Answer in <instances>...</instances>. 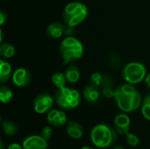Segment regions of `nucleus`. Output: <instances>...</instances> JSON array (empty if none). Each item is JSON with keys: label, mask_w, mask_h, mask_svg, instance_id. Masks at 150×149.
<instances>
[{"label": "nucleus", "mask_w": 150, "mask_h": 149, "mask_svg": "<svg viewBox=\"0 0 150 149\" xmlns=\"http://www.w3.org/2000/svg\"><path fill=\"white\" fill-rule=\"evenodd\" d=\"M117 132L105 124H98L91 131V141L98 148L112 147L117 141Z\"/></svg>", "instance_id": "f257e3e1"}, {"label": "nucleus", "mask_w": 150, "mask_h": 149, "mask_svg": "<svg viewBox=\"0 0 150 149\" xmlns=\"http://www.w3.org/2000/svg\"><path fill=\"white\" fill-rule=\"evenodd\" d=\"M83 45L73 36H66L61 42L60 52L65 65L79 60L83 54Z\"/></svg>", "instance_id": "f03ea898"}, {"label": "nucleus", "mask_w": 150, "mask_h": 149, "mask_svg": "<svg viewBox=\"0 0 150 149\" xmlns=\"http://www.w3.org/2000/svg\"><path fill=\"white\" fill-rule=\"evenodd\" d=\"M88 13V7L84 4L72 2L65 6L62 11V18L66 25L75 27L85 20Z\"/></svg>", "instance_id": "7ed1b4c3"}, {"label": "nucleus", "mask_w": 150, "mask_h": 149, "mask_svg": "<svg viewBox=\"0 0 150 149\" xmlns=\"http://www.w3.org/2000/svg\"><path fill=\"white\" fill-rule=\"evenodd\" d=\"M114 99L117 106L125 113L133 112L138 110L142 104V96L139 91L134 94H126L121 92L118 88L114 92Z\"/></svg>", "instance_id": "20e7f679"}, {"label": "nucleus", "mask_w": 150, "mask_h": 149, "mask_svg": "<svg viewBox=\"0 0 150 149\" xmlns=\"http://www.w3.org/2000/svg\"><path fill=\"white\" fill-rule=\"evenodd\" d=\"M123 80L131 84H138L144 81L148 71L146 66L140 61H131L122 69Z\"/></svg>", "instance_id": "39448f33"}, {"label": "nucleus", "mask_w": 150, "mask_h": 149, "mask_svg": "<svg viewBox=\"0 0 150 149\" xmlns=\"http://www.w3.org/2000/svg\"><path fill=\"white\" fill-rule=\"evenodd\" d=\"M54 101H55L54 97H53L50 94L40 93L33 100V110L38 114L47 113L52 109Z\"/></svg>", "instance_id": "423d86ee"}, {"label": "nucleus", "mask_w": 150, "mask_h": 149, "mask_svg": "<svg viewBox=\"0 0 150 149\" xmlns=\"http://www.w3.org/2000/svg\"><path fill=\"white\" fill-rule=\"evenodd\" d=\"M73 99L76 98H73L71 96V89L66 86L61 89H57L54 93V100L56 102V105L63 111L72 110L71 104Z\"/></svg>", "instance_id": "0eeeda50"}, {"label": "nucleus", "mask_w": 150, "mask_h": 149, "mask_svg": "<svg viewBox=\"0 0 150 149\" xmlns=\"http://www.w3.org/2000/svg\"><path fill=\"white\" fill-rule=\"evenodd\" d=\"M11 81L16 87H26L32 81V74L25 68H18L13 72Z\"/></svg>", "instance_id": "6e6552de"}, {"label": "nucleus", "mask_w": 150, "mask_h": 149, "mask_svg": "<svg viewBox=\"0 0 150 149\" xmlns=\"http://www.w3.org/2000/svg\"><path fill=\"white\" fill-rule=\"evenodd\" d=\"M23 149H47L48 141L40 135H31L22 142Z\"/></svg>", "instance_id": "1a4fd4ad"}, {"label": "nucleus", "mask_w": 150, "mask_h": 149, "mask_svg": "<svg viewBox=\"0 0 150 149\" xmlns=\"http://www.w3.org/2000/svg\"><path fill=\"white\" fill-rule=\"evenodd\" d=\"M131 119L126 113H120L114 119V129L120 135H126L129 133Z\"/></svg>", "instance_id": "9d476101"}, {"label": "nucleus", "mask_w": 150, "mask_h": 149, "mask_svg": "<svg viewBox=\"0 0 150 149\" xmlns=\"http://www.w3.org/2000/svg\"><path fill=\"white\" fill-rule=\"evenodd\" d=\"M101 90L98 87L93 85L92 83L88 84L83 90V96L84 99L90 104H97L101 97Z\"/></svg>", "instance_id": "9b49d317"}, {"label": "nucleus", "mask_w": 150, "mask_h": 149, "mask_svg": "<svg viewBox=\"0 0 150 149\" xmlns=\"http://www.w3.org/2000/svg\"><path fill=\"white\" fill-rule=\"evenodd\" d=\"M65 30H66V25H64L62 22L56 21L49 24L47 26L46 32L49 38L59 39L65 34Z\"/></svg>", "instance_id": "f8f14e48"}, {"label": "nucleus", "mask_w": 150, "mask_h": 149, "mask_svg": "<svg viewBox=\"0 0 150 149\" xmlns=\"http://www.w3.org/2000/svg\"><path fill=\"white\" fill-rule=\"evenodd\" d=\"M66 132L67 134L74 140H79L83 135V129L82 126L76 121L69 122L67 125Z\"/></svg>", "instance_id": "ddd939ff"}, {"label": "nucleus", "mask_w": 150, "mask_h": 149, "mask_svg": "<svg viewBox=\"0 0 150 149\" xmlns=\"http://www.w3.org/2000/svg\"><path fill=\"white\" fill-rule=\"evenodd\" d=\"M100 88H101L102 95L104 97H105L106 98H112L114 97L115 90H113V80L110 76L105 75L104 81H103Z\"/></svg>", "instance_id": "4468645a"}, {"label": "nucleus", "mask_w": 150, "mask_h": 149, "mask_svg": "<svg viewBox=\"0 0 150 149\" xmlns=\"http://www.w3.org/2000/svg\"><path fill=\"white\" fill-rule=\"evenodd\" d=\"M65 77L69 83H76L80 79V69L75 64H69L65 72Z\"/></svg>", "instance_id": "2eb2a0df"}, {"label": "nucleus", "mask_w": 150, "mask_h": 149, "mask_svg": "<svg viewBox=\"0 0 150 149\" xmlns=\"http://www.w3.org/2000/svg\"><path fill=\"white\" fill-rule=\"evenodd\" d=\"M12 68L11 65L4 61V59L0 60V83L3 84L8 82L12 76Z\"/></svg>", "instance_id": "dca6fc26"}, {"label": "nucleus", "mask_w": 150, "mask_h": 149, "mask_svg": "<svg viewBox=\"0 0 150 149\" xmlns=\"http://www.w3.org/2000/svg\"><path fill=\"white\" fill-rule=\"evenodd\" d=\"M16 53L15 47L11 43H2L0 46V55L2 59H11Z\"/></svg>", "instance_id": "f3484780"}, {"label": "nucleus", "mask_w": 150, "mask_h": 149, "mask_svg": "<svg viewBox=\"0 0 150 149\" xmlns=\"http://www.w3.org/2000/svg\"><path fill=\"white\" fill-rule=\"evenodd\" d=\"M51 81L52 83L57 88V89H61L66 86V77H65V74L62 72H55L53 74L52 77H51Z\"/></svg>", "instance_id": "a211bd4d"}, {"label": "nucleus", "mask_w": 150, "mask_h": 149, "mask_svg": "<svg viewBox=\"0 0 150 149\" xmlns=\"http://www.w3.org/2000/svg\"><path fill=\"white\" fill-rule=\"evenodd\" d=\"M2 128L5 135L14 136L18 133L17 125L11 120H4L2 122Z\"/></svg>", "instance_id": "6ab92c4d"}, {"label": "nucleus", "mask_w": 150, "mask_h": 149, "mask_svg": "<svg viewBox=\"0 0 150 149\" xmlns=\"http://www.w3.org/2000/svg\"><path fill=\"white\" fill-rule=\"evenodd\" d=\"M13 98L12 90L5 85L0 86V100L3 104H8Z\"/></svg>", "instance_id": "aec40b11"}, {"label": "nucleus", "mask_w": 150, "mask_h": 149, "mask_svg": "<svg viewBox=\"0 0 150 149\" xmlns=\"http://www.w3.org/2000/svg\"><path fill=\"white\" fill-rule=\"evenodd\" d=\"M67 115L66 113L63 112V110L62 111H58V113H57V116L54 119V121L53 122L52 124V126L54 127H60V126H62L63 125H65L67 123Z\"/></svg>", "instance_id": "412c9836"}, {"label": "nucleus", "mask_w": 150, "mask_h": 149, "mask_svg": "<svg viewBox=\"0 0 150 149\" xmlns=\"http://www.w3.org/2000/svg\"><path fill=\"white\" fill-rule=\"evenodd\" d=\"M125 137H126V141H127V143L130 147L135 148V147H138V146L140 145V143H141L140 138H139L137 135L134 134V133H127L125 135Z\"/></svg>", "instance_id": "4be33fe9"}, {"label": "nucleus", "mask_w": 150, "mask_h": 149, "mask_svg": "<svg viewBox=\"0 0 150 149\" xmlns=\"http://www.w3.org/2000/svg\"><path fill=\"white\" fill-rule=\"evenodd\" d=\"M104 77H105V76L102 75L101 73L94 72V73L91 76V83L93 85H95V86L100 88V86H101V84H102V83H103V81H104Z\"/></svg>", "instance_id": "5701e85b"}, {"label": "nucleus", "mask_w": 150, "mask_h": 149, "mask_svg": "<svg viewBox=\"0 0 150 149\" xmlns=\"http://www.w3.org/2000/svg\"><path fill=\"white\" fill-rule=\"evenodd\" d=\"M142 113L143 115V117L150 120V103L142 100Z\"/></svg>", "instance_id": "b1692460"}, {"label": "nucleus", "mask_w": 150, "mask_h": 149, "mask_svg": "<svg viewBox=\"0 0 150 149\" xmlns=\"http://www.w3.org/2000/svg\"><path fill=\"white\" fill-rule=\"evenodd\" d=\"M52 128H51V126H45L42 130H41V132H40V136L42 137V138H44L46 141H49L50 139H51V136H52Z\"/></svg>", "instance_id": "393cba45"}, {"label": "nucleus", "mask_w": 150, "mask_h": 149, "mask_svg": "<svg viewBox=\"0 0 150 149\" xmlns=\"http://www.w3.org/2000/svg\"><path fill=\"white\" fill-rule=\"evenodd\" d=\"M58 111L59 110H50L48 112H47V123L52 126L53 122L54 121L56 116H57V113H58Z\"/></svg>", "instance_id": "a878e982"}, {"label": "nucleus", "mask_w": 150, "mask_h": 149, "mask_svg": "<svg viewBox=\"0 0 150 149\" xmlns=\"http://www.w3.org/2000/svg\"><path fill=\"white\" fill-rule=\"evenodd\" d=\"M8 19V14L4 11H0V25H3Z\"/></svg>", "instance_id": "bb28decb"}, {"label": "nucleus", "mask_w": 150, "mask_h": 149, "mask_svg": "<svg viewBox=\"0 0 150 149\" xmlns=\"http://www.w3.org/2000/svg\"><path fill=\"white\" fill-rule=\"evenodd\" d=\"M75 33V27L66 25V30H65V35L66 36H73Z\"/></svg>", "instance_id": "cd10ccee"}, {"label": "nucleus", "mask_w": 150, "mask_h": 149, "mask_svg": "<svg viewBox=\"0 0 150 149\" xmlns=\"http://www.w3.org/2000/svg\"><path fill=\"white\" fill-rule=\"evenodd\" d=\"M7 149H23V147L18 143H11L7 147Z\"/></svg>", "instance_id": "c85d7f7f"}, {"label": "nucleus", "mask_w": 150, "mask_h": 149, "mask_svg": "<svg viewBox=\"0 0 150 149\" xmlns=\"http://www.w3.org/2000/svg\"><path fill=\"white\" fill-rule=\"evenodd\" d=\"M144 83H145L147 88H149L150 90V73L147 74V76H146V77L144 79Z\"/></svg>", "instance_id": "c756f323"}, {"label": "nucleus", "mask_w": 150, "mask_h": 149, "mask_svg": "<svg viewBox=\"0 0 150 149\" xmlns=\"http://www.w3.org/2000/svg\"><path fill=\"white\" fill-rule=\"evenodd\" d=\"M112 149H125L122 146H120V145H118V146H115V147H113Z\"/></svg>", "instance_id": "7c9ffc66"}, {"label": "nucleus", "mask_w": 150, "mask_h": 149, "mask_svg": "<svg viewBox=\"0 0 150 149\" xmlns=\"http://www.w3.org/2000/svg\"><path fill=\"white\" fill-rule=\"evenodd\" d=\"M0 34H1V38H0V41L3 42V38H4V35H3V31L1 30L0 31Z\"/></svg>", "instance_id": "2f4dec72"}, {"label": "nucleus", "mask_w": 150, "mask_h": 149, "mask_svg": "<svg viewBox=\"0 0 150 149\" xmlns=\"http://www.w3.org/2000/svg\"><path fill=\"white\" fill-rule=\"evenodd\" d=\"M81 149H91V148H90V147H83Z\"/></svg>", "instance_id": "473e14b6"}]
</instances>
